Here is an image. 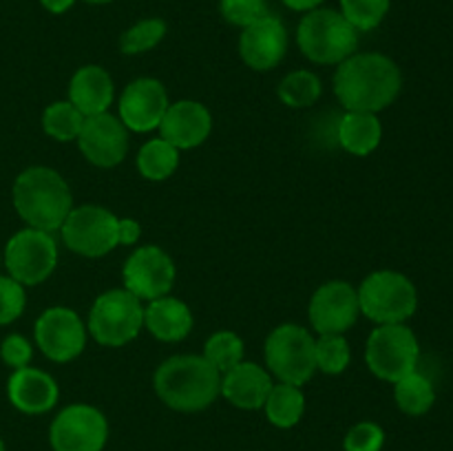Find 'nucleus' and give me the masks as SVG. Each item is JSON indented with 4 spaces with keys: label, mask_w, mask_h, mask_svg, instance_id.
<instances>
[{
    "label": "nucleus",
    "mask_w": 453,
    "mask_h": 451,
    "mask_svg": "<svg viewBox=\"0 0 453 451\" xmlns=\"http://www.w3.org/2000/svg\"><path fill=\"white\" fill-rule=\"evenodd\" d=\"M34 339L44 358L53 363H71L87 348L88 332L75 310L53 305L35 321Z\"/></svg>",
    "instance_id": "12"
},
{
    "label": "nucleus",
    "mask_w": 453,
    "mask_h": 451,
    "mask_svg": "<svg viewBox=\"0 0 453 451\" xmlns=\"http://www.w3.org/2000/svg\"><path fill=\"white\" fill-rule=\"evenodd\" d=\"M78 149L84 159L97 168H113L124 162L128 153V128L113 113H100L84 118L78 135Z\"/></svg>",
    "instance_id": "15"
},
{
    "label": "nucleus",
    "mask_w": 453,
    "mask_h": 451,
    "mask_svg": "<svg viewBox=\"0 0 453 451\" xmlns=\"http://www.w3.org/2000/svg\"><path fill=\"white\" fill-rule=\"evenodd\" d=\"M361 314L358 292L352 283L327 281L314 290L308 303V318L319 336L345 334Z\"/></svg>",
    "instance_id": "14"
},
{
    "label": "nucleus",
    "mask_w": 453,
    "mask_h": 451,
    "mask_svg": "<svg viewBox=\"0 0 453 451\" xmlns=\"http://www.w3.org/2000/svg\"><path fill=\"white\" fill-rule=\"evenodd\" d=\"M0 358H3L4 365H9L12 370L27 367L31 363V358H34V348H31V340L25 339L22 334L4 336L3 343H0Z\"/></svg>",
    "instance_id": "36"
},
{
    "label": "nucleus",
    "mask_w": 453,
    "mask_h": 451,
    "mask_svg": "<svg viewBox=\"0 0 453 451\" xmlns=\"http://www.w3.org/2000/svg\"><path fill=\"white\" fill-rule=\"evenodd\" d=\"M168 104V93L159 80L137 78L128 82L119 96L118 118L128 131L150 133L159 126Z\"/></svg>",
    "instance_id": "16"
},
{
    "label": "nucleus",
    "mask_w": 453,
    "mask_h": 451,
    "mask_svg": "<svg viewBox=\"0 0 453 451\" xmlns=\"http://www.w3.org/2000/svg\"><path fill=\"white\" fill-rule=\"evenodd\" d=\"M288 53V29L277 16L252 22L239 35V56L250 69L273 71Z\"/></svg>",
    "instance_id": "18"
},
{
    "label": "nucleus",
    "mask_w": 453,
    "mask_h": 451,
    "mask_svg": "<svg viewBox=\"0 0 453 451\" xmlns=\"http://www.w3.org/2000/svg\"><path fill=\"white\" fill-rule=\"evenodd\" d=\"M82 124L84 115L69 100L53 102L42 111V131L56 141H75Z\"/></svg>",
    "instance_id": "28"
},
{
    "label": "nucleus",
    "mask_w": 453,
    "mask_h": 451,
    "mask_svg": "<svg viewBox=\"0 0 453 451\" xmlns=\"http://www.w3.org/2000/svg\"><path fill=\"white\" fill-rule=\"evenodd\" d=\"M420 345L405 323L379 325L367 336L365 363L372 374L388 383H396L418 367Z\"/></svg>",
    "instance_id": "8"
},
{
    "label": "nucleus",
    "mask_w": 453,
    "mask_h": 451,
    "mask_svg": "<svg viewBox=\"0 0 453 451\" xmlns=\"http://www.w3.org/2000/svg\"><path fill=\"white\" fill-rule=\"evenodd\" d=\"M153 387L166 407L181 414H195L217 401L221 374L203 356L177 354L155 370Z\"/></svg>",
    "instance_id": "2"
},
{
    "label": "nucleus",
    "mask_w": 453,
    "mask_h": 451,
    "mask_svg": "<svg viewBox=\"0 0 453 451\" xmlns=\"http://www.w3.org/2000/svg\"><path fill=\"white\" fill-rule=\"evenodd\" d=\"M401 88V69L383 53H352L336 66L334 96L345 111L379 113L396 102Z\"/></svg>",
    "instance_id": "1"
},
{
    "label": "nucleus",
    "mask_w": 453,
    "mask_h": 451,
    "mask_svg": "<svg viewBox=\"0 0 453 451\" xmlns=\"http://www.w3.org/2000/svg\"><path fill=\"white\" fill-rule=\"evenodd\" d=\"M283 4H286L288 9H292V11H312V9H319V4L323 3V0H281Z\"/></svg>",
    "instance_id": "38"
},
{
    "label": "nucleus",
    "mask_w": 453,
    "mask_h": 451,
    "mask_svg": "<svg viewBox=\"0 0 453 451\" xmlns=\"http://www.w3.org/2000/svg\"><path fill=\"white\" fill-rule=\"evenodd\" d=\"M358 292L361 314L376 325L405 323L418 308V292L411 279L396 270H376L363 279Z\"/></svg>",
    "instance_id": "6"
},
{
    "label": "nucleus",
    "mask_w": 453,
    "mask_h": 451,
    "mask_svg": "<svg viewBox=\"0 0 453 451\" xmlns=\"http://www.w3.org/2000/svg\"><path fill=\"white\" fill-rule=\"evenodd\" d=\"M175 277V261L159 246H140L131 252L122 268L124 290L140 301H155L171 294Z\"/></svg>",
    "instance_id": "13"
},
{
    "label": "nucleus",
    "mask_w": 453,
    "mask_h": 451,
    "mask_svg": "<svg viewBox=\"0 0 453 451\" xmlns=\"http://www.w3.org/2000/svg\"><path fill=\"white\" fill-rule=\"evenodd\" d=\"M7 398L18 411L27 416H40L51 411L60 398L56 378L38 367L13 370L7 380Z\"/></svg>",
    "instance_id": "19"
},
{
    "label": "nucleus",
    "mask_w": 453,
    "mask_h": 451,
    "mask_svg": "<svg viewBox=\"0 0 453 451\" xmlns=\"http://www.w3.org/2000/svg\"><path fill=\"white\" fill-rule=\"evenodd\" d=\"M339 144L345 153L367 157L379 149L383 140V124L379 113H367V111H345L339 122Z\"/></svg>",
    "instance_id": "23"
},
{
    "label": "nucleus",
    "mask_w": 453,
    "mask_h": 451,
    "mask_svg": "<svg viewBox=\"0 0 453 451\" xmlns=\"http://www.w3.org/2000/svg\"><path fill=\"white\" fill-rule=\"evenodd\" d=\"M349 361H352V349L345 334H326L314 339V363L319 371L339 376L348 370Z\"/></svg>",
    "instance_id": "30"
},
{
    "label": "nucleus",
    "mask_w": 453,
    "mask_h": 451,
    "mask_svg": "<svg viewBox=\"0 0 453 451\" xmlns=\"http://www.w3.org/2000/svg\"><path fill=\"white\" fill-rule=\"evenodd\" d=\"M27 305L25 286L16 279L0 274V325H9L22 317Z\"/></svg>",
    "instance_id": "34"
},
{
    "label": "nucleus",
    "mask_w": 453,
    "mask_h": 451,
    "mask_svg": "<svg viewBox=\"0 0 453 451\" xmlns=\"http://www.w3.org/2000/svg\"><path fill=\"white\" fill-rule=\"evenodd\" d=\"M0 451H7V447H4V442H3V438H0Z\"/></svg>",
    "instance_id": "41"
},
{
    "label": "nucleus",
    "mask_w": 453,
    "mask_h": 451,
    "mask_svg": "<svg viewBox=\"0 0 453 451\" xmlns=\"http://www.w3.org/2000/svg\"><path fill=\"white\" fill-rule=\"evenodd\" d=\"M243 339L233 330H217L203 343V354L202 356L211 363L212 367H217L219 374L228 371L230 367H234L237 363L243 361Z\"/></svg>",
    "instance_id": "29"
},
{
    "label": "nucleus",
    "mask_w": 453,
    "mask_h": 451,
    "mask_svg": "<svg viewBox=\"0 0 453 451\" xmlns=\"http://www.w3.org/2000/svg\"><path fill=\"white\" fill-rule=\"evenodd\" d=\"M159 137L177 150H190L202 146L211 137L212 115L208 106L197 100L171 102L157 126Z\"/></svg>",
    "instance_id": "17"
},
{
    "label": "nucleus",
    "mask_w": 453,
    "mask_h": 451,
    "mask_svg": "<svg viewBox=\"0 0 453 451\" xmlns=\"http://www.w3.org/2000/svg\"><path fill=\"white\" fill-rule=\"evenodd\" d=\"M265 418L279 429H290L301 423L305 414V396L301 387L288 383H277L265 398Z\"/></svg>",
    "instance_id": "24"
},
{
    "label": "nucleus",
    "mask_w": 453,
    "mask_h": 451,
    "mask_svg": "<svg viewBox=\"0 0 453 451\" xmlns=\"http://www.w3.org/2000/svg\"><path fill=\"white\" fill-rule=\"evenodd\" d=\"M277 93L279 100L290 106V109H308L314 102H319L323 93V84L314 71L299 69L292 71L281 80Z\"/></svg>",
    "instance_id": "27"
},
{
    "label": "nucleus",
    "mask_w": 453,
    "mask_h": 451,
    "mask_svg": "<svg viewBox=\"0 0 453 451\" xmlns=\"http://www.w3.org/2000/svg\"><path fill=\"white\" fill-rule=\"evenodd\" d=\"M392 0H341V13L357 31H372L385 20Z\"/></svg>",
    "instance_id": "32"
},
{
    "label": "nucleus",
    "mask_w": 453,
    "mask_h": 451,
    "mask_svg": "<svg viewBox=\"0 0 453 451\" xmlns=\"http://www.w3.org/2000/svg\"><path fill=\"white\" fill-rule=\"evenodd\" d=\"M180 166V150L162 137H153L137 150V171L149 181H164L175 175Z\"/></svg>",
    "instance_id": "25"
},
{
    "label": "nucleus",
    "mask_w": 453,
    "mask_h": 451,
    "mask_svg": "<svg viewBox=\"0 0 453 451\" xmlns=\"http://www.w3.org/2000/svg\"><path fill=\"white\" fill-rule=\"evenodd\" d=\"M75 0H40V4H42L44 9H47L49 13H65L69 11L71 7H73Z\"/></svg>",
    "instance_id": "39"
},
{
    "label": "nucleus",
    "mask_w": 453,
    "mask_h": 451,
    "mask_svg": "<svg viewBox=\"0 0 453 451\" xmlns=\"http://www.w3.org/2000/svg\"><path fill=\"white\" fill-rule=\"evenodd\" d=\"M88 4H106V3H113V0H84Z\"/></svg>",
    "instance_id": "40"
},
{
    "label": "nucleus",
    "mask_w": 453,
    "mask_h": 451,
    "mask_svg": "<svg viewBox=\"0 0 453 451\" xmlns=\"http://www.w3.org/2000/svg\"><path fill=\"white\" fill-rule=\"evenodd\" d=\"M144 327V305L124 287L106 290L93 301L87 318V332L104 348H124Z\"/></svg>",
    "instance_id": "5"
},
{
    "label": "nucleus",
    "mask_w": 453,
    "mask_h": 451,
    "mask_svg": "<svg viewBox=\"0 0 453 451\" xmlns=\"http://www.w3.org/2000/svg\"><path fill=\"white\" fill-rule=\"evenodd\" d=\"M219 11L226 22L246 29L252 22L268 16V3L265 0H219Z\"/></svg>",
    "instance_id": "33"
},
{
    "label": "nucleus",
    "mask_w": 453,
    "mask_h": 451,
    "mask_svg": "<svg viewBox=\"0 0 453 451\" xmlns=\"http://www.w3.org/2000/svg\"><path fill=\"white\" fill-rule=\"evenodd\" d=\"M166 35V22L162 18H146L128 27L119 38V51L127 56H137L157 47Z\"/></svg>",
    "instance_id": "31"
},
{
    "label": "nucleus",
    "mask_w": 453,
    "mask_h": 451,
    "mask_svg": "<svg viewBox=\"0 0 453 451\" xmlns=\"http://www.w3.org/2000/svg\"><path fill=\"white\" fill-rule=\"evenodd\" d=\"M106 440V416L87 402L66 405L49 427V445L53 451H102Z\"/></svg>",
    "instance_id": "11"
},
{
    "label": "nucleus",
    "mask_w": 453,
    "mask_h": 451,
    "mask_svg": "<svg viewBox=\"0 0 453 451\" xmlns=\"http://www.w3.org/2000/svg\"><path fill=\"white\" fill-rule=\"evenodd\" d=\"M265 367L279 383H308L317 371L314 363V336L308 327L296 323L277 325L265 339Z\"/></svg>",
    "instance_id": "7"
},
{
    "label": "nucleus",
    "mask_w": 453,
    "mask_h": 451,
    "mask_svg": "<svg viewBox=\"0 0 453 451\" xmlns=\"http://www.w3.org/2000/svg\"><path fill=\"white\" fill-rule=\"evenodd\" d=\"M273 385V374L265 367L252 361H242L221 374L219 396H224L237 409H264Z\"/></svg>",
    "instance_id": "20"
},
{
    "label": "nucleus",
    "mask_w": 453,
    "mask_h": 451,
    "mask_svg": "<svg viewBox=\"0 0 453 451\" xmlns=\"http://www.w3.org/2000/svg\"><path fill=\"white\" fill-rule=\"evenodd\" d=\"M301 53L314 65H341L358 47V31L334 9H312L296 29Z\"/></svg>",
    "instance_id": "4"
},
{
    "label": "nucleus",
    "mask_w": 453,
    "mask_h": 451,
    "mask_svg": "<svg viewBox=\"0 0 453 451\" xmlns=\"http://www.w3.org/2000/svg\"><path fill=\"white\" fill-rule=\"evenodd\" d=\"M385 445V429L372 420L357 423L343 438L345 451H380Z\"/></svg>",
    "instance_id": "35"
},
{
    "label": "nucleus",
    "mask_w": 453,
    "mask_h": 451,
    "mask_svg": "<svg viewBox=\"0 0 453 451\" xmlns=\"http://www.w3.org/2000/svg\"><path fill=\"white\" fill-rule=\"evenodd\" d=\"M13 208L29 228L56 233L73 208L65 177L49 166H29L13 181Z\"/></svg>",
    "instance_id": "3"
},
{
    "label": "nucleus",
    "mask_w": 453,
    "mask_h": 451,
    "mask_svg": "<svg viewBox=\"0 0 453 451\" xmlns=\"http://www.w3.org/2000/svg\"><path fill=\"white\" fill-rule=\"evenodd\" d=\"M118 221L119 217H115L109 208L96 203L71 208L65 224L60 226L62 241L75 255L100 259L119 246Z\"/></svg>",
    "instance_id": "10"
},
{
    "label": "nucleus",
    "mask_w": 453,
    "mask_h": 451,
    "mask_svg": "<svg viewBox=\"0 0 453 451\" xmlns=\"http://www.w3.org/2000/svg\"><path fill=\"white\" fill-rule=\"evenodd\" d=\"M195 325L193 312L184 301L166 294L149 301L144 308V327L162 343H180Z\"/></svg>",
    "instance_id": "22"
},
{
    "label": "nucleus",
    "mask_w": 453,
    "mask_h": 451,
    "mask_svg": "<svg viewBox=\"0 0 453 451\" xmlns=\"http://www.w3.org/2000/svg\"><path fill=\"white\" fill-rule=\"evenodd\" d=\"M394 401L403 414L423 416L436 402V389L427 376L416 370L394 383Z\"/></svg>",
    "instance_id": "26"
},
{
    "label": "nucleus",
    "mask_w": 453,
    "mask_h": 451,
    "mask_svg": "<svg viewBox=\"0 0 453 451\" xmlns=\"http://www.w3.org/2000/svg\"><path fill=\"white\" fill-rule=\"evenodd\" d=\"M142 237L140 221L133 217H119L118 221V243L119 246H135Z\"/></svg>",
    "instance_id": "37"
},
{
    "label": "nucleus",
    "mask_w": 453,
    "mask_h": 451,
    "mask_svg": "<svg viewBox=\"0 0 453 451\" xmlns=\"http://www.w3.org/2000/svg\"><path fill=\"white\" fill-rule=\"evenodd\" d=\"M115 100V84L109 71L97 65H84L69 82V102L84 115L106 113Z\"/></svg>",
    "instance_id": "21"
},
{
    "label": "nucleus",
    "mask_w": 453,
    "mask_h": 451,
    "mask_svg": "<svg viewBox=\"0 0 453 451\" xmlns=\"http://www.w3.org/2000/svg\"><path fill=\"white\" fill-rule=\"evenodd\" d=\"M9 277L22 286H40L58 265V243L51 233L38 228H22L9 237L3 252Z\"/></svg>",
    "instance_id": "9"
},
{
    "label": "nucleus",
    "mask_w": 453,
    "mask_h": 451,
    "mask_svg": "<svg viewBox=\"0 0 453 451\" xmlns=\"http://www.w3.org/2000/svg\"><path fill=\"white\" fill-rule=\"evenodd\" d=\"M0 264H3V255H0Z\"/></svg>",
    "instance_id": "42"
}]
</instances>
